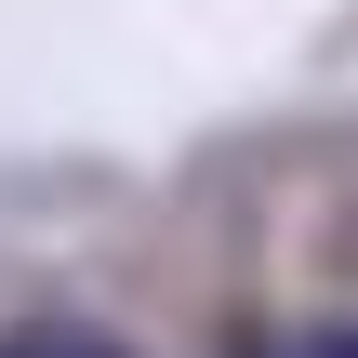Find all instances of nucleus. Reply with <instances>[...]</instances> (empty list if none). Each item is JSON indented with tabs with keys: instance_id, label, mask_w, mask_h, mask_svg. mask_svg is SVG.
Masks as SVG:
<instances>
[{
	"instance_id": "f257e3e1",
	"label": "nucleus",
	"mask_w": 358,
	"mask_h": 358,
	"mask_svg": "<svg viewBox=\"0 0 358 358\" xmlns=\"http://www.w3.org/2000/svg\"><path fill=\"white\" fill-rule=\"evenodd\" d=\"M0 358H133V345H106V332H13Z\"/></svg>"
},
{
	"instance_id": "f03ea898",
	"label": "nucleus",
	"mask_w": 358,
	"mask_h": 358,
	"mask_svg": "<svg viewBox=\"0 0 358 358\" xmlns=\"http://www.w3.org/2000/svg\"><path fill=\"white\" fill-rule=\"evenodd\" d=\"M266 358H358V332H279Z\"/></svg>"
}]
</instances>
